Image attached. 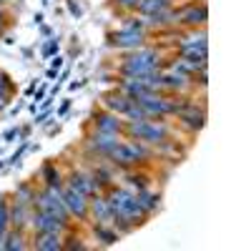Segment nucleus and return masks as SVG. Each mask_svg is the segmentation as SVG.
<instances>
[{
	"label": "nucleus",
	"mask_w": 251,
	"mask_h": 251,
	"mask_svg": "<svg viewBox=\"0 0 251 251\" xmlns=\"http://www.w3.org/2000/svg\"><path fill=\"white\" fill-rule=\"evenodd\" d=\"M93 219V224H111L113 226V214H111V206L106 201L103 194H96L88 199V221Z\"/></svg>",
	"instance_id": "11"
},
{
	"label": "nucleus",
	"mask_w": 251,
	"mask_h": 251,
	"mask_svg": "<svg viewBox=\"0 0 251 251\" xmlns=\"http://www.w3.org/2000/svg\"><path fill=\"white\" fill-rule=\"evenodd\" d=\"M33 96H35V103H40V100H43V98H46V91H43V88H40V86H38Z\"/></svg>",
	"instance_id": "39"
},
{
	"label": "nucleus",
	"mask_w": 251,
	"mask_h": 251,
	"mask_svg": "<svg viewBox=\"0 0 251 251\" xmlns=\"http://www.w3.org/2000/svg\"><path fill=\"white\" fill-rule=\"evenodd\" d=\"M30 246L35 251H63V234H35Z\"/></svg>",
	"instance_id": "16"
},
{
	"label": "nucleus",
	"mask_w": 251,
	"mask_h": 251,
	"mask_svg": "<svg viewBox=\"0 0 251 251\" xmlns=\"http://www.w3.org/2000/svg\"><path fill=\"white\" fill-rule=\"evenodd\" d=\"M121 138H123L121 133H100V131H91V133L86 136V151H91V153H96V156H103V158H106L113 146L121 143Z\"/></svg>",
	"instance_id": "8"
},
{
	"label": "nucleus",
	"mask_w": 251,
	"mask_h": 251,
	"mask_svg": "<svg viewBox=\"0 0 251 251\" xmlns=\"http://www.w3.org/2000/svg\"><path fill=\"white\" fill-rule=\"evenodd\" d=\"M58 91H60V83H55V86H53V88H50V96H53V98H55V96H58Z\"/></svg>",
	"instance_id": "42"
},
{
	"label": "nucleus",
	"mask_w": 251,
	"mask_h": 251,
	"mask_svg": "<svg viewBox=\"0 0 251 251\" xmlns=\"http://www.w3.org/2000/svg\"><path fill=\"white\" fill-rule=\"evenodd\" d=\"M138 3H141V0H116V5L118 8H126V10H136Z\"/></svg>",
	"instance_id": "33"
},
{
	"label": "nucleus",
	"mask_w": 251,
	"mask_h": 251,
	"mask_svg": "<svg viewBox=\"0 0 251 251\" xmlns=\"http://www.w3.org/2000/svg\"><path fill=\"white\" fill-rule=\"evenodd\" d=\"M40 178H43V183L46 186H53V188H60L63 183H66V178L60 176V171H58V166L53 163V161H48L43 169H40Z\"/></svg>",
	"instance_id": "21"
},
{
	"label": "nucleus",
	"mask_w": 251,
	"mask_h": 251,
	"mask_svg": "<svg viewBox=\"0 0 251 251\" xmlns=\"http://www.w3.org/2000/svg\"><path fill=\"white\" fill-rule=\"evenodd\" d=\"M123 136L131 141H141L146 146H161L169 141V126L161 118H141V121H123Z\"/></svg>",
	"instance_id": "1"
},
{
	"label": "nucleus",
	"mask_w": 251,
	"mask_h": 251,
	"mask_svg": "<svg viewBox=\"0 0 251 251\" xmlns=\"http://www.w3.org/2000/svg\"><path fill=\"white\" fill-rule=\"evenodd\" d=\"M106 158L111 161V166H121V169H136V166H141L143 161L151 158V151H149V146L141 143V141L121 138V143L113 146Z\"/></svg>",
	"instance_id": "2"
},
{
	"label": "nucleus",
	"mask_w": 251,
	"mask_h": 251,
	"mask_svg": "<svg viewBox=\"0 0 251 251\" xmlns=\"http://www.w3.org/2000/svg\"><path fill=\"white\" fill-rule=\"evenodd\" d=\"M136 201L141 203L143 211L151 216L158 208V203H161V194H153V191H149V188H143V191H136Z\"/></svg>",
	"instance_id": "20"
},
{
	"label": "nucleus",
	"mask_w": 251,
	"mask_h": 251,
	"mask_svg": "<svg viewBox=\"0 0 251 251\" xmlns=\"http://www.w3.org/2000/svg\"><path fill=\"white\" fill-rule=\"evenodd\" d=\"M60 196H63V203H66L71 219L88 221V196H83L80 191H75V188L68 186V183L60 186Z\"/></svg>",
	"instance_id": "6"
},
{
	"label": "nucleus",
	"mask_w": 251,
	"mask_h": 251,
	"mask_svg": "<svg viewBox=\"0 0 251 251\" xmlns=\"http://www.w3.org/2000/svg\"><path fill=\"white\" fill-rule=\"evenodd\" d=\"M161 83H163V91H174V93H183L194 86V75L181 73L171 66L161 68Z\"/></svg>",
	"instance_id": "9"
},
{
	"label": "nucleus",
	"mask_w": 251,
	"mask_h": 251,
	"mask_svg": "<svg viewBox=\"0 0 251 251\" xmlns=\"http://www.w3.org/2000/svg\"><path fill=\"white\" fill-rule=\"evenodd\" d=\"M10 228V203L0 199V236H5Z\"/></svg>",
	"instance_id": "26"
},
{
	"label": "nucleus",
	"mask_w": 251,
	"mask_h": 251,
	"mask_svg": "<svg viewBox=\"0 0 251 251\" xmlns=\"http://www.w3.org/2000/svg\"><path fill=\"white\" fill-rule=\"evenodd\" d=\"M0 93H13V80L3 71H0Z\"/></svg>",
	"instance_id": "30"
},
{
	"label": "nucleus",
	"mask_w": 251,
	"mask_h": 251,
	"mask_svg": "<svg viewBox=\"0 0 251 251\" xmlns=\"http://www.w3.org/2000/svg\"><path fill=\"white\" fill-rule=\"evenodd\" d=\"M131 103H133V98H128L126 93H121L118 88L103 96V108H106V111H111V113H116V116H121V118L126 116V111H128V106H131Z\"/></svg>",
	"instance_id": "14"
},
{
	"label": "nucleus",
	"mask_w": 251,
	"mask_h": 251,
	"mask_svg": "<svg viewBox=\"0 0 251 251\" xmlns=\"http://www.w3.org/2000/svg\"><path fill=\"white\" fill-rule=\"evenodd\" d=\"M128 178V188H136V191H143V188H149V176L141 174V171H133L126 176Z\"/></svg>",
	"instance_id": "27"
},
{
	"label": "nucleus",
	"mask_w": 251,
	"mask_h": 251,
	"mask_svg": "<svg viewBox=\"0 0 251 251\" xmlns=\"http://www.w3.org/2000/svg\"><path fill=\"white\" fill-rule=\"evenodd\" d=\"M80 86H83V80H73V83H71V91H75V88H80Z\"/></svg>",
	"instance_id": "43"
},
{
	"label": "nucleus",
	"mask_w": 251,
	"mask_h": 251,
	"mask_svg": "<svg viewBox=\"0 0 251 251\" xmlns=\"http://www.w3.org/2000/svg\"><path fill=\"white\" fill-rule=\"evenodd\" d=\"M63 249H86V244H83V239L80 236H68V244H63Z\"/></svg>",
	"instance_id": "32"
},
{
	"label": "nucleus",
	"mask_w": 251,
	"mask_h": 251,
	"mask_svg": "<svg viewBox=\"0 0 251 251\" xmlns=\"http://www.w3.org/2000/svg\"><path fill=\"white\" fill-rule=\"evenodd\" d=\"M176 48H178V53L181 50H188V48H208V38H206V30H194L191 35H186V38H181L178 43H176Z\"/></svg>",
	"instance_id": "19"
},
{
	"label": "nucleus",
	"mask_w": 251,
	"mask_h": 251,
	"mask_svg": "<svg viewBox=\"0 0 251 251\" xmlns=\"http://www.w3.org/2000/svg\"><path fill=\"white\" fill-rule=\"evenodd\" d=\"M126 60H133V63H158V66H163L158 50L151 48V46H141V48L131 50V55H126Z\"/></svg>",
	"instance_id": "18"
},
{
	"label": "nucleus",
	"mask_w": 251,
	"mask_h": 251,
	"mask_svg": "<svg viewBox=\"0 0 251 251\" xmlns=\"http://www.w3.org/2000/svg\"><path fill=\"white\" fill-rule=\"evenodd\" d=\"M68 13H71L73 18H80V15H83V10H80V5L75 3V0H68Z\"/></svg>",
	"instance_id": "35"
},
{
	"label": "nucleus",
	"mask_w": 251,
	"mask_h": 251,
	"mask_svg": "<svg viewBox=\"0 0 251 251\" xmlns=\"http://www.w3.org/2000/svg\"><path fill=\"white\" fill-rule=\"evenodd\" d=\"M66 183L68 186H73L75 188V191H80L83 196H96V194H103L100 191V188L96 186V181H93V176L91 174H83V171H73L68 178H66Z\"/></svg>",
	"instance_id": "13"
},
{
	"label": "nucleus",
	"mask_w": 251,
	"mask_h": 251,
	"mask_svg": "<svg viewBox=\"0 0 251 251\" xmlns=\"http://www.w3.org/2000/svg\"><path fill=\"white\" fill-rule=\"evenodd\" d=\"M111 40V46L116 48H123V50H136L143 46V40H146V30H126V28H118L108 35Z\"/></svg>",
	"instance_id": "10"
},
{
	"label": "nucleus",
	"mask_w": 251,
	"mask_h": 251,
	"mask_svg": "<svg viewBox=\"0 0 251 251\" xmlns=\"http://www.w3.org/2000/svg\"><path fill=\"white\" fill-rule=\"evenodd\" d=\"M123 28L126 30H146V23H143V18H128Z\"/></svg>",
	"instance_id": "29"
},
{
	"label": "nucleus",
	"mask_w": 251,
	"mask_h": 251,
	"mask_svg": "<svg viewBox=\"0 0 251 251\" xmlns=\"http://www.w3.org/2000/svg\"><path fill=\"white\" fill-rule=\"evenodd\" d=\"M30 231L35 234H66L71 224L63 221L60 216L55 214H48V211H40V208H33L30 211V224H28Z\"/></svg>",
	"instance_id": "5"
},
{
	"label": "nucleus",
	"mask_w": 251,
	"mask_h": 251,
	"mask_svg": "<svg viewBox=\"0 0 251 251\" xmlns=\"http://www.w3.org/2000/svg\"><path fill=\"white\" fill-rule=\"evenodd\" d=\"M91 176H93V181L100 191H106V188L113 186V181H116V174L111 171V166H96V171H91Z\"/></svg>",
	"instance_id": "23"
},
{
	"label": "nucleus",
	"mask_w": 251,
	"mask_h": 251,
	"mask_svg": "<svg viewBox=\"0 0 251 251\" xmlns=\"http://www.w3.org/2000/svg\"><path fill=\"white\" fill-rule=\"evenodd\" d=\"M3 249H5V251H23V249H28V244H25V231H18V228H15L13 234H5Z\"/></svg>",
	"instance_id": "24"
},
{
	"label": "nucleus",
	"mask_w": 251,
	"mask_h": 251,
	"mask_svg": "<svg viewBox=\"0 0 251 251\" xmlns=\"http://www.w3.org/2000/svg\"><path fill=\"white\" fill-rule=\"evenodd\" d=\"M33 208H40V211L55 214V216H60L63 221H68V224H71V214H68L66 203H63L60 188H53V186H43V188H38L35 196H33Z\"/></svg>",
	"instance_id": "4"
},
{
	"label": "nucleus",
	"mask_w": 251,
	"mask_h": 251,
	"mask_svg": "<svg viewBox=\"0 0 251 251\" xmlns=\"http://www.w3.org/2000/svg\"><path fill=\"white\" fill-rule=\"evenodd\" d=\"M35 88H38V80H33L30 86L25 88V96H33V93H35Z\"/></svg>",
	"instance_id": "40"
},
{
	"label": "nucleus",
	"mask_w": 251,
	"mask_h": 251,
	"mask_svg": "<svg viewBox=\"0 0 251 251\" xmlns=\"http://www.w3.org/2000/svg\"><path fill=\"white\" fill-rule=\"evenodd\" d=\"M174 3H176V0H141L136 10L141 15H151V13H161V10L174 8Z\"/></svg>",
	"instance_id": "22"
},
{
	"label": "nucleus",
	"mask_w": 251,
	"mask_h": 251,
	"mask_svg": "<svg viewBox=\"0 0 251 251\" xmlns=\"http://www.w3.org/2000/svg\"><path fill=\"white\" fill-rule=\"evenodd\" d=\"M178 25L183 28H203L208 23V5L206 3H188L183 8H178Z\"/></svg>",
	"instance_id": "7"
},
{
	"label": "nucleus",
	"mask_w": 251,
	"mask_h": 251,
	"mask_svg": "<svg viewBox=\"0 0 251 251\" xmlns=\"http://www.w3.org/2000/svg\"><path fill=\"white\" fill-rule=\"evenodd\" d=\"M25 149H28V143L23 141V143H20V149H18V151H15L13 156H10V163H18V161H20V156H23V151H25Z\"/></svg>",
	"instance_id": "37"
},
{
	"label": "nucleus",
	"mask_w": 251,
	"mask_h": 251,
	"mask_svg": "<svg viewBox=\"0 0 251 251\" xmlns=\"http://www.w3.org/2000/svg\"><path fill=\"white\" fill-rule=\"evenodd\" d=\"M68 108H71V100H63V103H60V108H58V116H66Z\"/></svg>",
	"instance_id": "38"
},
{
	"label": "nucleus",
	"mask_w": 251,
	"mask_h": 251,
	"mask_svg": "<svg viewBox=\"0 0 251 251\" xmlns=\"http://www.w3.org/2000/svg\"><path fill=\"white\" fill-rule=\"evenodd\" d=\"M93 131H100V133H121L123 136V121L121 116L100 108L98 113H93Z\"/></svg>",
	"instance_id": "12"
},
{
	"label": "nucleus",
	"mask_w": 251,
	"mask_h": 251,
	"mask_svg": "<svg viewBox=\"0 0 251 251\" xmlns=\"http://www.w3.org/2000/svg\"><path fill=\"white\" fill-rule=\"evenodd\" d=\"M20 136H23V131H20V128H18V126H15V128H8V131H5V133H3V138H5V141H8V143H10V141H13V138H15V141H18V138H20Z\"/></svg>",
	"instance_id": "34"
},
{
	"label": "nucleus",
	"mask_w": 251,
	"mask_h": 251,
	"mask_svg": "<svg viewBox=\"0 0 251 251\" xmlns=\"http://www.w3.org/2000/svg\"><path fill=\"white\" fill-rule=\"evenodd\" d=\"M33 196H35V186L33 183H20L13 191V201L25 203V206H33Z\"/></svg>",
	"instance_id": "25"
},
{
	"label": "nucleus",
	"mask_w": 251,
	"mask_h": 251,
	"mask_svg": "<svg viewBox=\"0 0 251 251\" xmlns=\"http://www.w3.org/2000/svg\"><path fill=\"white\" fill-rule=\"evenodd\" d=\"M126 121H141V118H149V116H146V111L138 106V103L133 100L131 103V106H128V111H126V116H123Z\"/></svg>",
	"instance_id": "28"
},
{
	"label": "nucleus",
	"mask_w": 251,
	"mask_h": 251,
	"mask_svg": "<svg viewBox=\"0 0 251 251\" xmlns=\"http://www.w3.org/2000/svg\"><path fill=\"white\" fill-rule=\"evenodd\" d=\"M3 28H5V13H3V8H0V33H3Z\"/></svg>",
	"instance_id": "41"
},
{
	"label": "nucleus",
	"mask_w": 251,
	"mask_h": 251,
	"mask_svg": "<svg viewBox=\"0 0 251 251\" xmlns=\"http://www.w3.org/2000/svg\"><path fill=\"white\" fill-rule=\"evenodd\" d=\"M46 78H58V73H55V71H50V68H48V71H46Z\"/></svg>",
	"instance_id": "44"
},
{
	"label": "nucleus",
	"mask_w": 251,
	"mask_h": 251,
	"mask_svg": "<svg viewBox=\"0 0 251 251\" xmlns=\"http://www.w3.org/2000/svg\"><path fill=\"white\" fill-rule=\"evenodd\" d=\"M136 103L146 111L149 118H166V116H176L181 100H174L163 93H143L141 98H136Z\"/></svg>",
	"instance_id": "3"
},
{
	"label": "nucleus",
	"mask_w": 251,
	"mask_h": 251,
	"mask_svg": "<svg viewBox=\"0 0 251 251\" xmlns=\"http://www.w3.org/2000/svg\"><path fill=\"white\" fill-rule=\"evenodd\" d=\"M60 68H63V58H60V55H53V58H50V71L60 73Z\"/></svg>",
	"instance_id": "36"
},
{
	"label": "nucleus",
	"mask_w": 251,
	"mask_h": 251,
	"mask_svg": "<svg viewBox=\"0 0 251 251\" xmlns=\"http://www.w3.org/2000/svg\"><path fill=\"white\" fill-rule=\"evenodd\" d=\"M53 55H58V40H48L43 46V58H53Z\"/></svg>",
	"instance_id": "31"
},
{
	"label": "nucleus",
	"mask_w": 251,
	"mask_h": 251,
	"mask_svg": "<svg viewBox=\"0 0 251 251\" xmlns=\"http://www.w3.org/2000/svg\"><path fill=\"white\" fill-rule=\"evenodd\" d=\"M93 234L98 236V241L103 246H113V244L121 241V231L111 224H93Z\"/></svg>",
	"instance_id": "17"
},
{
	"label": "nucleus",
	"mask_w": 251,
	"mask_h": 251,
	"mask_svg": "<svg viewBox=\"0 0 251 251\" xmlns=\"http://www.w3.org/2000/svg\"><path fill=\"white\" fill-rule=\"evenodd\" d=\"M30 211H33V206H25V203H13L10 206V226L18 228V231H25L28 224H30Z\"/></svg>",
	"instance_id": "15"
}]
</instances>
